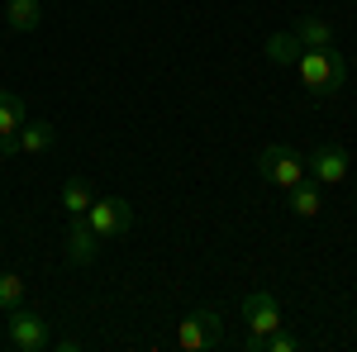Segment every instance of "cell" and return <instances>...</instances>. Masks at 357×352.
Instances as JSON below:
<instances>
[{
  "label": "cell",
  "mask_w": 357,
  "mask_h": 352,
  "mask_svg": "<svg viewBox=\"0 0 357 352\" xmlns=\"http://www.w3.org/2000/svg\"><path fill=\"white\" fill-rule=\"evenodd\" d=\"M296 72H301V82L314 95H338L343 82H348V57L338 53V48H301Z\"/></svg>",
  "instance_id": "6da1fadb"
},
{
  "label": "cell",
  "mask_w": 357,
  "mask_h": 352,
  "mask_svg": "<svg viewBox=\"0 0 357 352\" xmlns=\"http://www.w3.org/2000/svg\"><path fill=\"white\" fill-rule=\"evenodd\" d=\"M176 343L186 352H210L224 343V314L220 309H195L191 319H181V333H176Z\"/></svg>",
  "instance_id": "7a4b0ae2"
},
{
  "label": "cell",
  "mask_w": 357,
  "mask_h": 352,
  "mask_svg": "<svg viewBox=\"0 0 357 352\" xmlns=\"http://www.w3.org/2000/svg\"><path fill=\"white\" fill-rule=\"evenodd\" d=\"M257 171H262V181H267V186L291 190L296 181H305V158L276 143V148H262V158H257Z\"/></svg>",
  "instance_id": "3957f363"
},
{
  "label": "cell",
  "mask_w": 357,
  "mask_h": 352,
  "mask_svg": "<svg viewBox=\"0 0 357 352\" xmlns=\"http://www.w3.org/2000/svg\"><path fill=\"white\" fill-rule=\"evenodd\" d=\"M5 338H10V348L15 352H38L48 348V319H38L33 309H10V319H5Z\"/></svg>",
  "instance_id": "277c9868"
},
{
  "label": "cell",
  "mask_w": 357,
  "mask_h": 352,
  "mask_svg": "<svg viewBox=\"0 0 357 352\" xmlns=\"http://www.w3.org/2000/svg\"><path fill=\"white\" fill-rule=\"evenodd\" d=\"M86 224H91L100 238H119V234H129V224H134V210H129V200H119V195H105V200H91V210H86Z\"/></svg>",
  "instance_id": "5b68a950"
},
{
  "label": "cell",
  "mask_w": 357,
  "mask_h": 352,
  "mask_svg": "<svg viewBox=\"0 0 357 352\" xmlns=\"http://www.w3.org/2000/svg\"><path fill=\"white\" fill-rule=\"evenodd\" d=\"M305 176L319 181V186H343V176H348V153H343L338 143L314 148V153L305 158Z\"/></svg>",
  "instance_id": "8992f818"
},
{
  "label": "cell",
  "mask_w": 357,
  "mask_h": 352,
  "mask_svg": "<svg viewBox=\"0 0 357 352\" xmlns=\"http://www.w3.org/2000/svg\"><path fill=\"white\" fill-rule=\"evenodd\" d=\"M243 319H248V333H276L281 328V305H276V296H267V291H252V296L243 300Z\"/></svg>",
  "instance_id": "52a82bcc"
},
{
  "label": "cell",
  "mask_w": 357,
  "mask_h": 352,
  "mask_svg": "<svg viewBox=\"0 0 357 352\" xmlns=\"http://www.w3.org/2000/svg\"><path fill=\"white\" fill-rule=\"evenodd\" d=\"M100 252V234L86 224V215H72V229H67V262L72 267H91Z\"/></svg>",
  "instance_id": "ba28073f"
},
{
  "label": "cell",
  "mask_w": 357,
  "mask_h": 352,
  "mask_svg": "<svg viewBox=\"0 0 357 352\" xmlns=\"http://www.w3.org/2000/svg\"><path fill=\"white\" fill-rule=\"evenodd\" d=\"M286 210H291L296 219H314L319 210H324V186H319V181H310V176L296 181V186L286 190Z\"/></svg>",
  "instance_id": "9c48e42d"
},
{
  "label": "cell",
  "mask_w": 357,
  "mask_h": 352,
  "mask_svg": "<svg viewBox=\"0 0 357 352\" xmlns=\"http://www.w3.org/2000/svg\"><path fill=\"white\" fill-rule=\"evenodd\" d=\"M291 33L301 38V48H333V24L319 20V15H301Z\"/></svg>",
  "instance_id": "30bf717a"
},
{
  "label": "cell",
  "mask_w": 357,
  "mask_h": 352,
  "mask_svg": "<svg viewBox=\"0 0 357 352\" xmlns=\"http://www.w3.org/2000/svg\"><path fill=\"white\" fill-rule=\"evenodd\" d=\"M5 24L15 29V33L38 29L43 24V5H38V0H10V5H5Z\"/></svg>",
  "instance_id": "8fae6325"
},
{
  "label": "cell",
  "mask_w": 357,
  "mask_h": 352,
  "mask_svg": "<svg viewBox=\"0 0 357 352\" xmlns=\"http://www.w3.org/2000/svg\"><path fill=\"white\" fill-rule=\"evenodd\" d=\"M20 153H48V148H53V138H57V129L53 124H48V119H38V124H20Z\"/></svg>",
  "instance_id": "7c38bea8"
},
{
  "label": "cell",
  "mask_w": 357,
  "mask_h": 352,
  "mask_svg": "<svg viewBox=\"0 0 357 352\" xmlns=\"http://www.w3.org/2000/svg\"><path fill=\"white\" fill-rule=\"evenodd\" d=\"M91 200H96V190H91L86 176H67V181H62V210H67V215H86Z\"/></svg>",
  "instance_id": "4fadbf2b"
},
{
  "label": "cell",
  "mask_w": 357,
  "mask_h": 352,
  "mask_svg": "<svg viewBox=\"0 0 357 352\" xmlns=\"http://www.w3.org/2000/svg\"><path fill=\"white\" fill-rule=\"evenodd\" d=\"M24 100L15 95V91H0V134H20V124H24Z\"/></svg>",
  "instance_id": "5bb4252c"
},
{
  "label": "cell",
  "mask_w": 357,
  "mask_h": 352,
  "mask_svg": "<svg viewBox=\"0 0 357 352\" xmlns=\"http://www.w3.org/2000/svg\"><path fill=\"white\" fill-rule=\"evenodd\" d=\"M267 57L281 62V67L296 62V57H301V38H296V33H272V38H267Z\"/></svg>",
  "instance_id": "9a60e30c"
},
{
  "label": "cell",
  "mask_w": 357,
  "mask_h": 352,
  "mask_svg": "<svg viewBox=\"0 0 357 352\" xmlns=\"http://www.w3.org/2000/svg\"><path fill=\"white\" fill-rule=\"evenodd\" d=\"M20 300H24V276H15V271H0V309L10 314Z\"/></svg>",
  "instance_id": "2e32d148"
},
{
  "label": "cell",
  "mask_w": 357,
  "mask_h": 352,
  "mask_svg": "<svg viewBox=\"0 0 357 352\" xmlns=\"http://www.w3.org/2000/svg\"><path fill=\"white\" fill-rule=\"evenodd\" d=\"M296 348H301V338H296V333H286V328L267 333V352H296Z\"/></svg>",
  "instance_id": "e0dca14e"
}]
</instances>
